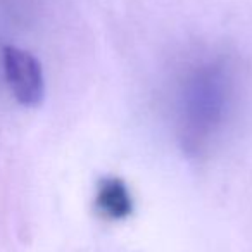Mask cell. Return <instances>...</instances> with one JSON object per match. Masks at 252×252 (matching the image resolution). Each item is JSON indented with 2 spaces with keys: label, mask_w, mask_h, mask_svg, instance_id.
<instances>
[{
  "label": "cell",
  "mask_w": 252,
  "mask_h": 252,
  "mask_svg": "<svg viewBox=\"0 0 252 252\" xmlns=\"http://www.w3.org/2000/svg\"><path fill=\"white\" fill-rule=\"evenodd\" d=\"M97 207L104 216L119 220L131 213V197L119 178H105L97 190Z\"/></svg>",
  "instance_id": "cell-2"
},
{
  "label": "cell",
  "mask_w": 252,
  "mask_h": 252,
  "mask_svg": "<svg viewBox=\"0 0 252 252\" xmlns=\"http://www.w3.org/2000/svg\"><path fill=\"white\" fill-rule=\"evenodd\" d=\"M5 80L16 100L25 107H36L45 97V81L38 59L28 50L7 45L4 49Z\"/></svg>",
  "instance_id": "cell-1"
}]
</instances>
